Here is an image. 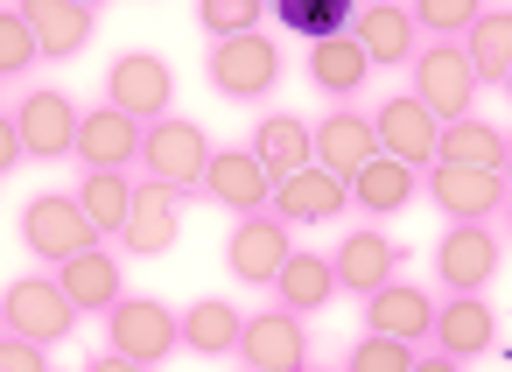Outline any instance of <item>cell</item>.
<instances>
[{
    "instance_id": "cell-1",
    "label": "cell",
    "mask_w": 512,
    "mask_h": 372,
    "mask_svg": "<svg viewBox=\"0 0 512 372\" xmlns=\"http://www.w3.org/2000/svg\"><path fill=\"white\" fill-rule=\"evenodd\" d=\"M176 337H183V316L169 309V302H148V295H120L113 309H106V351L92 358L99 372H141V365H162L169 351H176Z\"/></svg>"
},
{
    "instance_id": "cell-2",
    "label": "cell",
    "mask_w": 512,
    "mask_h": 372,
    "mask_svg": "<svg viewBox=\"0 0 512 372\" xmlns=\"http://www.w3.org/2000/svg\"><path fill=\"white\" fill-rule=\"evenodd\" d=\"M204 78L218 99H239V106H260L274 99L281 85V50L260 36V29H239V36H218L211 57H204Z\"/></svg>"
},
{
    "instance_id": "cell-3",
    "label": "cell",
    "mask_w": 512,
    "mask_h": 372,
    "mask_svg": "<svg viewBox=\"0 0 512 372\" xmlns=\"http://www.w3.org/2000/svg\"><path fill=\"white\" fill-rule=\"evenodd\" d=\"M134 169H141V176H155V183H176L183 197H204L211 134H204L197 120L162 113V120H148V134H141V162H134Z\"/></svg>"
},
{
    "instance_id": "cell-4",
    "label": "cell",
    "mask_w": 512,
    "mask_h": 372,
    "mask_svg": "<svg viewBox=\"0 0 512 372\" xmlns=\"http://www.w3.org/2000/svg\"><path fill=\"white\" fill-rule=\"evenodd\" d=\"M491 344H498L491 302H484V295H449V302H435V323H428V337H421V365H428V372H456V365L484 358Z\"/></svg>"
},
{
    "instance_id": "cell-5",
    "label": "cell",
    "mask_w": 512,
    "mask_h": 372,
    "mask_svg": "<svg viewBox=\"0 0 512 372\" xmlns=\"http://www.w3.org/2000/svg\"><path fill=\"white\" fill-rule=\"evenodd\" d=\"M106 232L92 225V211L78 204V190L64 197V190H43L29 211H22V246H29V260L36 267H57V260H71V253H85V246H99Z\"/></svg>"
},
{
    "instance_id": "cell-6",
    "label": "cell",
    "mask_w": 512,
    "mask_h": 372,
    "mask_svg": "<svg viewBox=\"0 0 512 372\" xmlns=\"http://www.w3.org/2000/svg\"><path fill=\"white\" fill-rule=\"evenodd\" d=\"M239 365H253V372H302V365H316V344H309L302 309H288V302L253 309L239 323Z\"/></svg>"
},
{
    "instance_id": "cell-7",
    "label": "cell",
    "mask_w": 512,
    "mask_h": 372,
    "mask_svg": "<svg viewBox=\"0 0 512 372\" xmlns=\"http://www.w3.org/2000/svg\"><path fill=\"white\" fill-rule=\"evenodd\" d=\"M407 78H414V92H421L442 120L470 113V106H477V92H484V78H477V64H470L463 36H435V43H421V57L407 64Z\"/></svg>"
},
{
    "instance_id": "cell-8",
    "label": "cell",
    "mask_w": 512,
    "mask_h": 372,
    "mask_svg": "<svg viewBox=\"0 0 512 372\" xmlns=\"http://www.w3.org/2000/svg\"><path fill=\"white\" fill-rule=\"evenodd\" d=\"M78 302L64 295V281L43 267V274H22V281H8V295H0V323H15V330H29V337H43V344H64L71 330H78Z\"/></svg>"
},
{
    "instance_id": "cell-9",
    "label": "cell",
    "mask_w": 512,
    "mask_h": 372,
    "mask_svg": "<svg viewBox=\"0 0 512 372\" xmlns=\"http://www.w3.org/2000/svg\"><path fill=\"white\" fill-rule=\"evenodd\" d=\"M435 274H442V295H484V281L498 274L491 218H449V232L435 246Z\"/></svg>"
},
{
    "instance_id": "cell-10",
    "label": "cell",
    "mask_w": 512,
    "mask_h": 372,
    "mask_svg": "<svg viewBox=\"0 0 512 372\" xmlns=\"http://www.w3.org/2000/svg\"><path fill=\"white\" fill-rule=\"evenodd\" d=\"M183 190L176 183H155V176H141L134 183V211H127V225H120V253L127 260H155V253H169L176 246V232H183Z\"/></svg>"
},
{
    "instance_id": "cell-11",
    "label": "cell",
    "mask_w": 512,
    "mask_h": 372,
    "mask_svg": "<svg viewBox=\"0 0 512 372\" xmlns=\"http://www.w3.org/2000/svg\"><path fill=\"white\" fill-rule=\"evenodd\" d=\"M78 99H64V92H50V85H36V92H22V106H15V127H22V148H29V162H71L78 155Z\"/></svg>"
},
{
    "instance_id": "cell-12",
    "label": "cell",
    "mask_w": 512,
    "mask_h": 372,
    "mask_svg": "<svg viewBox=\"0 0 512 372\" xmlns=\"http://www.w3.org/2000/svg\"><path fill=\"white\" fill-rule=\"evenodd\" d=\"M428 197L442 218H498L512 183L505 169H477V162H428Z\"/></svg>"
},
{
    "instance_id": "cell-13",
    "label": "cell",
    "mask_w": 512,
    "mask_h": 372,
    "mask_svg": "<svg viewBox=\"0 0 512 372\" xmlns=\"http://www.w3.org/2000/svg\"><path fill=\"white\" fill-rule=\"evenodd\" d=\"M330 267H337V288L365 302L372 288H386V281L407 267V253H400V246L379 232V218H365V225H351V232L330 246Z\"/></svg>"
},
{
    "instance_id": "cell-14",
    "label": "cell",
    "mask_w": 512,
    "mask_h": 372,
    "mask_svg": "<svg viewBox=\"0 0 512 372\" xmlns=\"http://www.w3.org/2000/svg\"><path fill=\"white\" fill-rule=\"evenodd\" d=\"M372 127H379V148H386V155H400V162H414V169L428 176V162H435V148H442V113H435L414 85H407V99H379Z\"/></svg>"
},
{
    "instance_id": "cell-15",
    "label": "cell",
    "mask_w": 512,
    "mask_h": 372,
    "mask_svg": "<svg viewBox=\"0 0 512 372\" xmlns=\"http://www.w3.org/2000/svg\"><path fill=\"white\" fill-rule=\"evenodd\" d=\"M295 246H288V218L267 204V211H246L239 225H232V239H225V267L239 274V281H253V288H274V274H281V260H288Z\"/></svg>"
},
{
    "instance_id": "cell-16",
    "label": "cell",
    "mask_w": 512,
    "mask_h": 372,
    "mask_svg": "<svg viewBox=\"0 0 512 372\" xmlns=\"http://www.w3.org/2000/svg\"><path fill=\"white\" fill-rule=\"evenodd\" d=\"M141 134H148V120L106 99V106H92L78 120V155L71 162H85V169H134L141 162Z\"/></svg>"
},
{
    "instance_id": "cell-17",
    "label": "cell",
    "mask_w": 512,
    "mask_h": 372,
    "mask_svg": "<svg viewBox=\"0 0 512 372\" xmlns=\"http://www.w3.org/2000/svg\"><path fill=\"white\" fill-rule=\"evenodd\" d=\"M204 197L225 204V211H267L274 204V169L246 148H211V169H204Z\"/></svg>"
},
{
    "instance_id": "cell-18",
    "label": "cell",
    "mask_w": 512,
    "mask_h": 372,
    "mask_svg": "<svg viewBox=\"0 0 512 372\" xmlns=\"http://www.w3.org/2000/svg\"><path fill=\"white\" fill-rule=\"evenodd\" d=\"M351 36L365 43V57H372V71L386 64V71H407L414 57H421V22H414V8H400V0H372V8H358V22H351Z\"/></svg>"
},
{
    "instance_id": "cell-19",
    "label": "cell",
    "mask_w": 512,
    "mask_h": 372,
    "mask_svg": "<svg viewBox=\"0 0 512 372\" xmlns=\"http://www.w3.org/2000/svg\"><path fill=\"white\" fill-rule=\"evenodd\" d=\"M274 211H281L288 225H330L337 211H351V176L309 162V169H295V176L274 183Z\"/></svg>"
},
{
    "instance_id": "cell-20",
    "label": "cell",
    "mask_w": 512,
    "mask_h": 372,
    "mask_svg": "<svg viewBox=\"0 0 512 372\" xmlns=\"http://www.w3.org/2000/svg\"><path fill=\"white\" fill-rule=\"evenodd\" d=\"M106 99L127 106V113H141V120H162L169 99H176V78H169V64H162L155 50H127V57H113V71H106Z\"/></svg>"
},
{
    "instance_id": "cell-21",
    "label": "cell",
    "mask_w": 512,
    "mask_h": 372,
    "mask_svg": "<svg viewBox=\"0 0 512 372\" xmlns=\"http://www.w3.org/2000/svg\"><path fill=\"white\" fill-rule=\"evenodd\" d=\"M57 281H64V295L85 309V316H106L120 295H127V267H120V253L99 239V246H85V253H71V260H57L50 267Z\"/></svg>"
},
{
    "instance_id": "cell-22",
    "label": "cell",
    "mask_w": 512,
    "mask_h": 372,
    "mask_svg": "<svg viewBox=\"0 0 512 372\" xmlns=\"http://www.w3.org/2000/svg\"><path fill=\"white\" fill-rule=\"evenodd\" d=\"M414 190H421V169L379 148V155L351 176V211H358V218H393V211L414 204Z\"/></svg>"
},
{
    "instance_id": "cell-23",
    "label": "cell",
    "mask_w": 512,
    "mask_h": 372,
    "mask_svg": "<svg viewBox=\"0 0 512 372\" xmlns=\"http://www.w3.org/2000/svg\"><path fill=\"white\" fill-rule=\"evenodd\" d=\"M15 8L36 29V43H43L50 64L85 57V43H92V8H85V0H15Z\"/></svg>"
},
{
    "instance_id": "cell-24",
    "label": "cell",
    "mask_w": 512,
    "mask_h": 372,
    "mask_svg": "<svg viewBox=\"0 0 512 372\" xmlns=\"http://www.w3.org/2000/svg\"><path fill=\"white\" fill-rule=\"evenodd\" d=\"M372 155H379V127H372V113L330 106V113L316 120V162H323V169H337V176H358Z\"/></svg>"
},
{
    "instance_id": "cell-25",
    "label": "cell",
    "mask_w": 512,
    "mask_h": 372,
    "mask_svg": "<svg viewBox=\"0 0 512 372\" xmlns=\"http://www.w3.org/2000/svg\"><path fill=\"white\" fill-rule=\"evenodd\" d=\"M372 78V57H365V43L344 29V36H316L309 43V85L323 92V99H358V85Z\"/></svg>"
},
{
    "instance_id": "cell-26",
    "label": "cell",
    "mask_w": 512,
    "mask_h": 372,
    "mask_svg": "<svg viewBox=\"0 0 512 372\" xmlns=\"http://www.w3.org/2000/svg\"><path fill=\"white\" fill-rule=\"evenodd\" d=\"M253 155H260V162L274 169V183H281V176H295V169L316 162V127L295 120V113H260V127H253Z\"/></svg>"
},
{
    "instance_id": "cell-27",
    "label": "cell",
    "mask_w": 512,
    "mask_h": 372,
    "mask_svg": "<svg viewBox=\"0 0 512 372\" xmlns=\"http://www.w3.org/2000/svg\"><path fill=\"white\" fill-rule=\"evenodd\" d=\"M330 295H337V267H330V253H302V246H295V253L281 260V274H274V302L316 316V309H330Z\"/></svg>"
},
{
    "instance_id": "cell-28",
    "label": "cell",
    "mask_w": 512,
    "mask_h": 372,
    "mask_svg": "<svg viewBox=\"0 0 512 372\" xmlns=\"http://www.w3.org/2000/svg\"><path fill=\"white\" fill-rule=\"evenodd\" d=\"M428 323H435V295H428V288H407L400 274H393L386 288H372V295H365V330L428 337Z\"/></svg>"
},
{
    "instance_id": "cell-29",
    "label": "cell",
    "mask_w": 512,
    "mask_h": 372,
    "mask_svg": "<svg viewBox=\"0 0 512 372\" xmlns=\"http://www.w3.org/2000/svg\"><path fill=\"white\" fill-rule=\"evenodd\" d=\"M358 8L365 0H267V22L302 36V43H316V36H344L358 22Z\"/></svg>"
},
{
    "instance_id": "cell-30",
    "label": "cell",
    "mask_w": 512,
    "mask_h": 372,
    "mask_svg": "<svg viewBox=\"0 0 512 372\" xmlns=\"http://www.w3.org/2000/svg\"><path fill=\"white\" fill-rule=\"evenodd\" d=\"M239 309L232 302H218V295H204V302H190L183 309V344L190 351H204V358H232L239 351Z\"/></svg>"
},
{
    "instance_id": "cell-31",
    "label": "cell",
    "mask_w": 512,
    "mask_h": 372,
    "mask_svg": "<svg viewBox=\"0 0 512 372\" xmlns=\"http://www.w3.org/2000/svg\"><path fill=\"white\" fill-rule=\"evenodd\" d=\"M463 50H470V64H477L484 85H505V71H512V8H484L463 29Z\"/></svg>"
},
{
    "instance_id": "cell-32",
    "label": "cell",
    "mask_w": 512,
    "mask_h": 372,
    "mask_svg": "<svg viewBox=\"0 0 512 372\" xmlns=\"http://www.w3.org/2000/svg\"><path fill=\"white\" fill-rule=\"evenodd\" d=\"M78 204L92 211V225H99L106 239H120V225H127V211H134V176H127V169H85Z\"/></svg>"
},
{
    "instance_id": "cell-33",
    "label": "cell",
    "mask_w": 512,
    "mask_h": 372,
    "mask_svg": "<svg viewBox=\"0 0 512 372\" xmlns=\"http://www.w3.org/2000/svg\"><path fill=\"white\" fill-rule=\"evenodd\" d=\"M435 162H477V169H498V162H505V134L484 127L477 113H456V120H442V148H435Z\"/></svg>"
},
{
    "instance_id": "cell-34",
    "label": "cell",
    "mask_w": 512,
    "mask_h": 372,
    "mask_svg": "<svg viewBox=\"0 0 512 372\" xmlns=\"http://www.w3.org/2000/svg\"><path fill=\"white\" fill-rule=\"evenodd\" d=\"M421 365V337H400V330H365L351 344V372H414Z\"/></svg>"
},
{
    "instance_id": "cell-35",
    "label": "cell",
    "mask_w": 512,
    "mask_h": 372,
    "mask_svg": "<svg viewBox=\"0 0 512 372\" xmlns=\"http://www.w3.org/2000/svg\"><path fill=\"white\" fill-rule=\"evenodd\" d=\"M36 64H43V43H36V29L22 22V8H8V0H0V85L29 78Z\"/></svg>"
},
{
    "instance_id": "cell-36",
    "label": "cell",
    "mask_w": 512,
    "mask_h": 372,
    "mask_svg": "<svg viewBox=\"0 0 512 372\" xmlns=\"http://www.w3.org/2000/svg\"><path fill=\"white\" fill-rule=\"evenodd\" d=\"M267 22V0H197V29L218 43V36H239V29H260Z\"/></svg>"
},
{
    "instance_id": "cell-37",
    "label": "cell",
    "mask_w": 512,
    "mask_h": 372,
    "mask_svg": "<svg viewBox=\"0 0 512 372\" xmlns=\"http://www.w3.org/2000/svg\"><path fill=\"white\" fill-rule=\"evenodd\" d=\"M477 15H484V0H414L421 36H463Z\"/></svg>"
},
{
    "instance_id": "cell-38",
    "label": "cell",
    "mask_w": 512,
    "mask_h": 372,
    "mask_svg": "<svg viewBox=\"0 0 512 372\" xmlns=\"http://www.w3.org/2000/svg\"><path fill=\"white\" fill-rule=\"evenodd\" d=\"M50 351H57V344L29 337V330H15V323H0V372H43Z\"/></svg>"
},
{
    "instance_id": "cell-39",
    "label": "cell",
    "mask_w": 512,
    "mask_h": 372,
    "mask_svg": "<svg viewBox=\"0 0 512 372\" xmlns=\"http://www.w3.org/2000/svg\"><path fill=\"white\" fill-rule=\"evenodd\" d=\"M15 162H29V148H22V127H15V113H0V176H8Z\"/></svg>"
},
{
    "instance_id": "cell-40",
    "label": "cell",
    "mask_w": 512,
    "mask_h": 372,
    "mask_svg": "<svg viewBox=\"0 0 512 372\" xmlns=\"http://www.w3.org/2000/svg\"><path fill=\"white\" fill-rule=\"evenodd\" d=\"M498 169H505V183H512V141H505V162H498Z\"/></svg>"
},
{
    "instance_id": "cell-41",
    "label": "cell",
    "mask_w": 512,
    "mask_h": 372,
    "mask_svg": "<svg viewBox=\"0 0 512 372\" xmlns=\"http://www.w3.org/2000/svg\"><path fill=\"white\" fill-rule=\"evenodd\" d=\"M498 218H505V232H512V197H505V211H498Z\"/></svg>"
},
{
    "instance_id": "cell-42",
    "label": "cell",
    "mask_w": 512,
    "mask_h": 372,
    "mask_svg": "<svg viewBox=\"0 0 512 372\" xmlns=\"http://www.w3.org/2000/svg\"><path fill=\"white\" fill-rule=\"evenodd\" d=\"M505 99H512V71H505Z\"/></svg>"
},
{
    "instance_id": "cell-43",
    "label": "cell",
    "mask_w": 512,
    "mask_h": 372,
    "mask_svg": "<svg viewBox=\"0 0 512 372\" xmlns=\"http://www.w3.org/2000/svg\"><path fill=\"white\" fill-rule=\"evenodd\" d=\"M85 8H99V0H85Z\"/></svg>"
},
{
    "instance_id": "cell-44",
    "label": "cell",
    "mask_w": 512,
    "mask_h": 372,
    "mask_svg": "<svg viewBox=\"0 0 512 372\" xmlns=\"http://www.w3.org/2000/svg\"><path fill=\"white\" fill-rule=\"evenodd\" d=\"M365 8H372V0H365Z\"/></svg>"
}]
</instances>
